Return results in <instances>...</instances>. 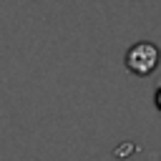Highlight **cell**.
<instances>
[{"label":"cell","mask_w":161,"mask_h":161,"mask_svg":"<svg viewBox=\"0 0 161 161\" xmlns=\"http://www.w3.org/2000/svg\"><path fill=\"white\" fill-rule=\"evenodd\" d=\"M126 68L133 73V75H151L158 63H161V50L156 43L151 40H141V43H133L126 53Z\"/></svg>","instance_id":"cell-1"},{"label":"cell","mask_w":161,"mask_h":161,"mask_svg":"<svg viewBox=\"0 0 161 161\" xmlns=\"http://www.w3.org/2000/svg\"><path fill=\"white\" fill-rule=\"evenodd\" d=\"M153 101H156V106H158V108H161V88H158V91H156V98H153Z\"/></svg>","instance_id":"cell-2"}]
</instances>
